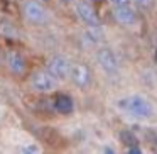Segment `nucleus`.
<instances>
[{"mask_svg":"<svg viewBox=\"0 0 157 154\" xmlns=\"http://www.w3.org/2000/svg\"><path fill=\"white\" fill-rule=\"evenodd\" d=\"M125 110L139 119H150L154 115V105L142 95H132L122 102Z\"/></svg>","mask_w":157,"mask_h":154,"instance_id":"nucleus-1","label":"nucleus"},{"mask_svg":"<svg viewBox=\"0 0 157 154\" xmlns=\"http://www.w3.org/2000/svg\"><path fill=\"white\" fill-rule=\"evenodd\" d=\"M58 85V80L51 75L49 71H37L32 75V86H34L37 92H52Z\"/></svg>","mask_w":157,"mask_h":154,"instance_id":"nucleus-2","label":"nucleus"},{"mask_svg":"<svg viewBox=\"0 0 157 154\" xmlns=\"http://www.w3.org/2000/svg\"><path fill=\"white\" fill-rule=\"evenodd\" d=\"M69 69H71V65H69V61L64 56H56L48 65V71L56 80H66L69 76Z\"/></svg>","mask_w":157,"mask_h":154,"instance_id":"nucleus-3","label":"nucleus"},{"mask_svg":"<svg viewBox=\"0 0 157 154\" xmlns=\"http://www.w3.org/2000/svg\"><path fill=\"white\" fill-rule=\"evenodd\" d=\"M24 15L27 21L34 22V24H44L48 22V10L37 2H25L24 5Z\"/></svg>","mask_w":157,"mask_h":154,"instance_id":"nucleus-4","label":"nucleus"},{"mask_svg":"<svg viewBox=\"0 0 157 154\" xmlns=\"http://www.w3.org/2000/svg\"><path fill=\"white\" fill-rule=\"evenodd\" d=\"M69 76H71V80L79 88H86L91 83V73H90L88 66H85V65H71Z\"/></svg>","mask_w":157,"mask_h":154,"instance_id":"nucleus-5","label":"nucleus"},{"mask_svg":"<svg viewBox=\"0 0 157 154\" xmlns=\"http://www.w3.org/2000/svg\"><path fill=\"white\" fill-rule=\"evenodd\" d=\"M76 12H78V17L81 19L85 24H88V26H98L100 24V19H98L96 10L90 4H86V2L76 4Z\"/></svg>","mask_w":157,"mask_h":154,"instance_id":"nucleus-6","label":"nucleus"},{"mask_svg":"<svg viewBox=\"0 0 157 154\" xmlns=\"http://www.w3.org/2000/svg\"><path fill=\"white\" fill-rule=\"evenodd\" d=\"M113 15H115V19L123 26H133L137 22V14H135L133 9H130V5H120V7H115Z\"/></svg>","mask_w":157,"mask_h":154,"instance_id":"nucleus-7","label":"nucleus"},{"mask_svg":"<svg viewBox=\"0 0 157 154\" xmlns=\"http://www.w3.org/2000/svg\"><path fill=\"white\" fill-rule=\"evenodd\" d=\"M98 63L106 73H115L117 68H118L117 56L113 54V51H110V49H101V51H98Z\"/></svg>","mask_w":157,"mask_h":154,"instance_id":"nucleus-8","label":"nucleus"},{"mask_svg":"<svg viewBox=\"0 0 157 154\" xmlns=\"http://www.w3.org/2000/svg\"><path fill=\"white\" fill-rule=\"evenodd\" d=\"M9 68L15 75H24L25 69H27V65H25V59L19 53H10L9 54Z\"/></svg>","mask_w":157,"mask_h":154,"instance_id":"nucleus-9","label":"nucleus"},{"mask_svg":"<svg viewBox=\"0 0 157 154\" xmlns=\"http://www.w3.org/2000/svg\"><path fill=\"white\" fill-rule=\"evenodd\" d=\"M54 109L58 110L59 113H64V115L71 113L73 109H75L73 98L69 95H58V97H56V100H54Z\"/></svg>","mask_w":157,"mask_h":154,"instance_id":"nucleus-10","label":"nucleus"},{"mask_svg":"<svg viewBox=\"0 0 157 154\" xmlns=\"http://www.w3.org/2000/svg\"><path fill=\"white\" fill-rule=\"evenodd\" d=\"M120 139H122V142L125 144L127 147H130V146H137V144H139V140H137L135 134L130 132V130H122V132H120Z\"/></svg>","mask_w":157,"mask_h":154,"instance_id":"nucleus-11","label":"nucleus"},{"mask_svg":"<svg viewBox=\"0 0 157 154\" xmlns=\"http://www.w3.org/2000/svg\"><path fill=\"white\" fill-rule=\"evenodd\" d=\"M133 2L142 9H152L154 7V0H133Z\"/></svg>","mask_w":157,"mask_h":154,"instance_id":"nucleus-12","label":"nucleus"},{"mask_svg":"<svg viewBox=\"0 0 157 154\" xmlns=\"http://www.w3.org/2000/svg\"><path fill=\"white\" fill-rule=\"evenodd\" d=\"M115 7H120V5H128L130 4V0H110Z\"/></svg>","mask_w":157,"mask_h":154,"instance_id":"nucleus-13","label":"nucleus"},{"mask_svg":"<svg viewBox=\"0 0 157 154\" xmlns=\"http://www.w3.org/2000/svg\"><path fill=\"white\" fill-rule=\"evenodd\" d=\"M128 152H130V154H140L142 151H140L139 144H137V146H130V147H128Z\"/></svg>","mask_w":157,"mask_h":154,"instance_id":"nucleus-14","label":"nucleus"},{"mask_svg":"<svg viewBox=\"0 0 157 154\" xmlns=\"http://www.w3.org/2000/svg\"><path fill=\"white\" fill-rule=\"evenodd\" d=\"M91 2H100V0H91Z\"/></svg>","mask_w":157,"mask_h":154,"instance_id":"nucleus-15","label":"nucleus"},{"mask_svg":"<svg viewBox=\"0 0 157 154\" xmlns=\"http://www.w3.org/2000/svg\"><path fill=\"white\" fill-rule=\"evenodd\" d=\"M155 61H157V53H155Z\"/></svg>","mask_w":157,"mask_h":154,"instance_id":"nucleus-16","label":"nucleus"},{"mask_svg":"<svg viewBox=\"0 0 157 154\" xmlns=\"http://www.w3.org/2000/svg\"><path fill=\"white\" fill-rule=\"evenodd\" d=\"M64 2H69V0H64Z\"/></svg>","mask_w":157,"mask_h":154,"instance_id":"nucleus-17","label":"nucleus"}]
</instances>
